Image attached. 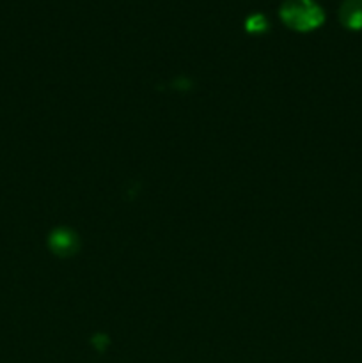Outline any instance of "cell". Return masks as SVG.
<instances>
[{
  "mask_svg": "<svg viewBox=\"0 0 362 363\" xmlns=\"http://www.w3.org/2000/svg\"><path fill=\"white\" fill-rule=\"evenodd\" d=\"M339 20L350 30L362 28V0H343L339 7Z\"/></svg>",
  "mask_w": 362,
  "mask_h": 363,
  "instance_id": "7a4b0ae2",
  "label": "cell"
},
{
  "mask_svg": "<svg viewBox=\"0 0 362 363\" xmlns=\"http://www.w3.org/2000/svg\"><path fill=\"white\" fill-rule=\"evenodd\" d=\"M279 14L287 27L300 32L312 30L325 20V13L316 0H284Z\"/></svg>",
  "mask_w": 362,
  "mask_h": 363,
  "instance_id": "6da1fadb",
  "label": "cell"
},
{
  "mask_svg": "<svg viewBox=\"0 0 362 363\" xmlns=\"http://www.w3.org/2000/svg\"><path fill=\"white\" fill-rule=\"evenodd\" d=\"M245 27H247L248 32H254V34H258V32H265L266 28H268V18L261 13H254L247 18Z\"/></svg>",
  "mask_w": 362,
  "mask_h": 363,
  "instance_id": "277c9868",
  "label": "cell"
},
{
  "mask_svg": "<svg viewBox=\"0 0 362 363\" xmlns=\"http://www.w3.org/2000/svg\"><path fill=\"white\" fill-rule=\"evenodd\" d=\"M52 248L57 252L59 255H71L77 252L78 248V241L77 236H75L71 230L67 229H60L55 230L52 236Z\"/></svg>",
  "mask_w": 362,
  "mask_h": 363,
  "instance_id": "3957f363",
  "label": "cell"
}]
</instances>
